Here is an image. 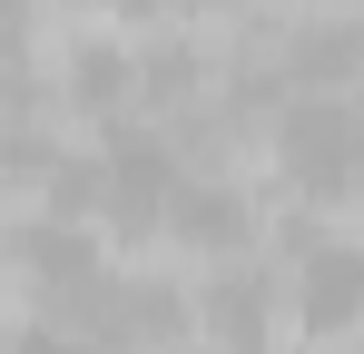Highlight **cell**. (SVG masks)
Listing matches in <instances>:
<instances>
[{
	"label": "cell",
	"mask_w": 364,
	"mask_h": 354,
	"mask_svg": "<svg viewBox=\"0 0 364 354\" xmlns=\"http://www.w3.org/2000/svg\"><path fill=\"white\" fill-rule=\"evenodd\" d=\"M276 168L305 207H335L364 187V99L355 89H315L276 118Z\"/></svg>",
	"instance_id": "cell-1"
},
{
	"label": "cell",
	"mask_w": 364,
	"mask_h": 354,
	"mask_svg": "<svg viewBox=\"0 0 364 354\" xmlns=\"http://www.w3.org/2000/svg\"><path fill=\"white\" fill-rule=\"evenodd\" d=\"M60 79L79 89V109H119V99H138V50H109V40H79Z\"/></svg>",
	"instance_id": "cell-5"
},
{
	"label": "cell",
	"mask_w": 364,
	"mask_h": 354,
	"mask_svg": "<svg viewBox=\"0 0 364 354\" xmlns=\"http://www.w3.org/2000/svg\"><path fill=\"white\" fill-rule=\"evenodd\" d=\"M128 10H217V0H128Z\"/></svg>",
	"instance_id": "cell-7"
},
{
	"label": "cell",
	"mask_w": 364,
	"mask_h": 354,
	"mask_svg": "<svg viewBox=\"0 0 364 354\" xmlns=\"http://www.w3.org/2000/svg\"><path fill=\"white\" fill-rule=\"evenodd\" d=\"M158 236H178L197 256H246V246H256V207H246L227 177H187L178 168L168 207H158Z\"/></svg>",
	"instance_id": "cell-3"
},
{
	"label": "cell",
	"mask_w": 364,
	"mask_h": 354,
	"mask_svg": "<svg viewBox=\"0 0 364 354\" xmlns=\"http://www.w3.org/2000/svg\"><path fill=\"white\" fill-rule=\"evenodd\" d=\"M197 325H207V354H266V345H276V276H256V266L207 276Z\"/></svg>",
	"instance_id": "cell-4"
},
{
	"label": "cell",
	"mask_w": 364,
	"mask_h": 354,
	"mask_svg": "<svg viewBox=\"0 0 364 354\" xmlns=\"http://www.w3.org/2000/svg\"><path fill=\"white\" fill-rule=\"evenodd\" d=\"M355 335H364V325H355Z\"/></svg>",
	"instance_id": "cell-8"
},
{
	"label": "cell",
	"mask_w": 364,
	"mask_h": 354,
	"mask_svg": "<svg viewBox=\"0 0 364 354\" xmlns=\"http://www.w3.org/2000/svg\"><path fill=\"white\" fill-rule=\"evenodd\" d=\"M286 286H296V325L305 335H355L364 325V246H345V236H296Z\"/></svg>",
	"instance_id": "cell-2"
},
{
	"label": "cell",
	"mask_w": 364,
	"mask_h": 354,
	"mask_svg": "<svg viewBox=\"0 0 364 354\" xmlns=\"http://www.w3.org/2000/svg\"><path fill=\"white\" fill-rule=\"evenodd\" d=\"M30 10H40V0H0V69H10L20 40H30Z\"/></svg>",
	"instance_id": "cell-6"
}]
</instances>
